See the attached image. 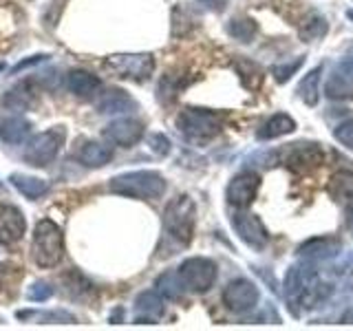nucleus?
Returning <instances> with one entry per match:
<instances>
[{
	"instance_id": "obj_1",
	"label": "nucleus",
	"mask_w": 353,
	"mask_h": 331,
	"mask_svg": "<svg viewBox=\"0 0 353 331\" xmlns=\"http://www.w3.org/2000/svg\"><path fill=\"white\" fill-rule=\"evenodd\" d=\"M331 292V285L320 281L314 263H301L290 268L285 276V301L294 318H301L307 309L323 303Z\"/></svg>"
},
{
	"instance_id": "obj_2",
	"label": "nucleus",
	"mask_w": 353,
	"mask_h": 331,
	"mask_svg": "<svg viewBox=\"0 0 353 331\" xmlns=\"http://www.w3.org/2000/svg\"><path fill=\"white\" fill-rule=\"evenodd\" d=\"M194 221H196V208L194 201L188 194L172 199L163 210V232L165 237L176 243V248L190 245L194 234Z\"/></svg>"
},
{
	"instance_id": "obj_3",
	"label": "nucleus",
	"mask_w": 353,
	"mask_h": 331,
	"mask_svg": "<svg viewBox=\"0 0 353 331\" xmlns=\"http://www.w3.org/2000/svg\"><path fill=\"white\" fill-rule=\"evenodd\" d=\"M33 261L38 268H55L64 257V237L58 223L51 219L38 221L36 230H33V245H31Z\"/></svg>"
},
{
	"instance_id": "obj_4",
	"label": "nucleus",
	"mask_w": 353,
	"mask_h": 331,
	"mask_svg": "<svg viewBox=\"0 0 353 331\" xmlns=\"http://www.w3.org/2000/svg\"><path fill=\"white\" fill-rule=\"evenodd\" d=\"M110 192L124 194L130 199H143V201H150V199H159L165 192V179L154 170H135V172H126L119 174L110 181Z\"/></svg>"
},
{
	"instance_id": "obj_5",
	"label": "nucleus",
	"mask_w": 353,
	"mask_h": 331,
	"mask_svg": "<svg viewBox=\"0 0 353 331\" xmlns=\"http://www.w3.org/2000/svg\"><path fill=\"white\" fill-rule=\"evenodd\" d=\"M176 128L192 143H208L223 130V119L214 110L205 108H185L176 119Z\"/></svg>"
},
{
	"instance_id": "obj_6",
	"label": "nucleus",
	"mask_w": 353,
	"mask_h": 331,
	"mask_svg": "<svg viewBox=\"0 0 353 331\" xmlns=\"http://www.w3.org/2000/svg\"><path fill=\"white\" fill-rule=\"evenodd\" d=\"M104 66L119 77L143 82L154 71V58L150 53H117V55H108L104 60Z\"/></svg>"
},
{
	"instance_id": "obj_7",
	"label": "nucleus",
	"mask_w": 353,
	"mask_h": 331,
	"mask_svg": "<svg viewBox=\"0 0 353 331\" xmlns=\"http://www.w3.org/2000/svg\"><path fill=\"white\" fill-rule=\"evenodd\" d=\"M176 274H179L185 290H190L194 294H203L216 283L219 270L214 261L203 259V257H192L179 265Z\"/></svg>"
},
{
	"instance_id": "obj_8",
	"label": "nucleus",
	"mask_w": 353,
	"mask_h": 331,
	"mask_svg": "<svg viewBox=\"0 0 353 331\" xmlns=\"http://www.w3.org/2000/svg\"><path fill=\"white\" fill-rule=\"evenodd\" d=\"M64 139H66V130L62 126H53L47 132H40V135H36L27 143L25 159L31 166H36V168H44V166L58 157Z\"/></svg>"
},
{
	"instance_id": "obj_9",
	"label": "nucleus",
	"mask_w": 353,
	"mask_h": 331,
	"mask_svg": "<svg viewBox=\"0 0 353 331\" xmlns=\"http://www.w3.org/2000/svg\"><path fill=\"white\" fill-rule=\"evenodd\" d=\"M283 163L290 168L292 172H312L316 170L325 159V152L320 148V143H287V148L281 152Z\"/></svg>"
},
{
	"instance_id": "obj_10",
	"label": "nucleus",
	"mask_w": 353,
	"mask_h": 331,
	"mask_svg": "<svg viewBox=\"0 0 353 331\" xmlns=\"http://www.w3.org/2000/svg\"><path fill=\"white\" fill-rule=\"evenodd\" d=\"M259 287L248 279H236L223 290V305L232 314H248L259 305Z\"/></svg>"
},
{
	"instance_id": "obj_11",
	"label": "nucleus",
	"mask_w": 353,
	"mask_h": 331,
	"mask_svg": "<svg viewBox=\"0 0 353 331\" xmlns=\"http://www.w3.org/2000/svg\"><path fill=\"white\" fill-rule=\"evenodd\" d=\"M259 188H261V177L256 172L245 170V172L236 174L228 185V192H225L228 203L234 208H241V210L250 208L259 194Z\"/></svg>"
},
{
	"instance_id": "obj_12",
	"label": "nucleus",
	"mask_w": 353,
	"mask_h": 331,
	"mask_svg": "<svg viewBox=\"0 0 353 331\" xmlns=\"http://www.w3.org/2000/svg\"><path fill=\"white\" fill-rule=\"evenodd\" d=\"M232 225H234L236 234L243 243H248L250 248L254 250H263L268 245L270 234H268V228L263 225V221L256 214H250V212H239L232 217Z\"/></svg>"
},
{
	"instance_id": "obj_13",
	"label": "nucleus",
	"mask_w": 353,
	"mask_h": 331,
	"mask_svg": "<svg viewBox=\"0 0 353 331\" xmlns=\"http://www.w3.org/2000/svg\"><path fill=\"white\" fill-rule=\"evenodd\" d=\"M342 250V243L334 237H320V239H309L298 248V259L305 263H325L336 259Z\"/></svg>"
},
{
	"instance_id": "obj_14",
	"label": "nucleus",
	"mask_w": 353,
	"mask_h": 331,
	"mask_svg": "<svg viewBox=\"0 0 353 331\" xmlns=\"http://www.w3.org/2000/svg\"><path fill=\"white\" fill-rule=\"evenodd\" d=\"M143 135V126H141V121L137 119H115V121H110V124L104 128V137L108 141H113L115 146H121V148H130V146H135V143L141 139Z\"/></svg>"
},
{
	"instance_id": "obj_15",
	"label": "nucleus",
	"mask_w": 353,
	"mask_h": 331,
	"mask_svg": "<svg viewBox=\"0 0 353 331\" xmlns=\"http://www.w3.org/2000/svg\"><path fill=\"white\" fill-rule=\"evenodd\" d=\"M25 217L14 205H0V243L5 245H14L22 237H25Z\"/></svg>"
},
{
	"instance_id": "obj_16",
	"label": "nucleus",
	"mask_w": 353,
	"mask_h": 331,
	"mask_svg": "<svg viewBox=\"0 0 353 331\" xmlns=\"http://www.w3.org/2000/svg\"><path fill=\"white\" fill-rule=\"evenodd\" d=\"M163 314H165V305L157 292H141L135 298V323L137 325L157 323Z\"/></svg>"
},
{
	"instance_id": "obj_17",
	"label": "nucleus",
	"mask_w": 353,
	"mask_h": 331,
	"mask_svg": "<svg viewBox=\"0 0 353 331\" xmlns=\"http://www.w3.org/2000/svg\"><path fill=\"white\" fill-rule=\"evenodd\" d=\"M66 88L75 95L84 99V102H91V99H95L99 95V88H102V84H99V80L88 71H71L69 75H66Z\"/></svg>"
},
{
	"instance_id": "obj_18",
	"label": "nucleus",
	"mask_w": 353,
	"mask_h": 331,
	"mask_svg": "<svg viewBox=\"0 0 353 331\" xmlns=\"http://www.w3.org/2000/svg\"><path fill=\"white\" fill-rule=\"evenodd\" d=\"M137 108V102L121 88H108L106 93L97 97V110L104 115H117V113H130Z\"/></svg>"
},
{
	"instance_id": "obj_19",
	"label": "nucleus",
	"mask_w": 353,
	"mask_h": 331,
	"mask_svg": "<svg viewBox=\"0 0 353 331\" xmlns=\"http://www.w3.org/2000/svg\"><path fill=\"white\" fill-rule=\"evenodd\" d=\"M77 159H80L88 168H102L110 159H113V148L99 141H86L84 146L77 150Z\"/></svg>"
},
{
	"instance_id": "obj_20",
	"label": "nucleus",
	"mask_w": 353,
	"mask_h": 331,
	"mask_svg": "<svg viewBox=\"0 0 353 331\" xmlns=\"http://www.w3.org/2000/svg\"><path fill=\"white\" fill-rule=\"evenodd\" d=\"M294 130H296V121L290 115H287V113H276V115H272L259 128L256 137L261 141H268V139H276V137L290 135V132H294Z\"/></svg>"
},
{
	"instance_id": "obj_21",
	"label": "nucleus",
	"mask_w": 353,
	"mask_h": 331,
	"mask_svg": "<svg viewBox=\"0 0 353 331\" xmlns=\"http://www.w3.org/2000/svg\"><path fill=\"white\" fill-rule=\"evenodd\" d=\"M31 124L25 117H5L0 121V137L5 143H22L29 135Z\"/></svg>"
},
{
	"instance_id": "obj_22",
	"label": "nucleus",
	"mask_w": 353,
	"mask_h": 331,
	"mask_svg": "<svg viewBox=\"0 0 353 331\" xmlns=\"http://www.w3.org/2000/svg\"><path fill=\"white\" fill-rule=\"evenodd\" d=\"M329 192L338 203H353V172L338 170L329 181Z\"/></svg>"
},
{
	"instance_id": "obj_23",
	"label": "nucleus",
	"mask_w": 353,
	"mask_h": 331,
	"mask_svg": "<svg viewBox=\"0 0 353 331\" xmlns=\"http://www.w3.org/2000/svg\"><path fill=\"white\" fill-rule=\"evenodd\" d=\"M320 77H323V66H316V69L309 71L301 84H298V95L307 104V106H316L320 99Z\"/></svg>"
},
{
	"instance_id": "obj_24",
	"label": "nucleus",
	"mask_w": 353,
	"mask_h": 331,
	"mask_svg": "<svg viewBox=\"0 0 353 331\" xmlns=\"http://www.w3.org/2000/svg\"><path fill=\"white\" fill-rule=\"evenodd\" d=\"M11 183H14L27 199H31V201H36V199H40V197H44V194L49 192L47 181L38 179V177H29V174L14 172V174H11Z\"/></svg>"
},
{
	"instance_id": "obj_25",
	"label": "nucleus",
	"mask_w": 353,
	"mask_h": 331,
	"mask_svg": "<svg viewBox=\"0 0 353 331\" xmlns=\"http://www.w3.org/2000/svg\"><path fill=\"white\" fill-rule=\"evenodd\" d=\"M298 31H301V38L305 42H316V40H323L327 36L329 31V25L323 14H318V11H312L303 22L301 27H298Z\"/></svg>"
},
{
	"instance_id": "obj_26",
	"label": "nucleus",
	"mask_w": 353,
	"mask_h": 331,
	"mask_svg": "<svg viewBox=\"0 0 353 331\" xmlns=\"http://www.w3.org/2000/svg\"><path fill=\"white\" fill-rule=\"evenodd\" d=\"M33 99H36V93H33V86L29 82H22L18 86H14L11 91L5 95L3 104L9 106V108H16V110H25L33 104Z\"/></svg>"
},
{
	"instance_id": "obj_27",
	"label": "nucleus",
	"mask_w": 353,
	"mask_h": 331,
	"mask_svg": "<svg viewBox=\"0 0 353 331\" xmlns=\"http://www.w3.org/2000/svg\"><path fill=\"white\" fill-rule=\"evenodd\" d=\"M154 287H157L159 296L168 298V301H179V298L183 296V290H185L176 272H163L157 279V283H154Z\"/></svg>"
},
{
	"instance_id": "obj_28",
	"label": "nucleus",
	"mask_w": 353,
	"mask_h": 331,
	"mask_svg": "<svg viewBox=\"0 0 353 331\" xmlns=\"http://www.w3.org/2000/svg\"><path fill=\"white\" fill-rule=\"evenodd\" d=\"M228 33L239 42H252L259 33V25L252 18H234L228 25Z\"/></svg>"
},
{
	"instance_id": "obj_29",
	"label": "nucleus",
	"mask_w": 353,
	"mask_h": 331,
	"mask_svg": "<svg viewBox=\"0 0 353 331\" xmlns=\"http://www.w3.org/2000/svg\"><path fill=\"white\" fill-rule=\"evenodd\" d=\"M327 95L331 99H349V97H353V86H351L349 75H345L340 69L331 75V80L327 82Z\"/></svg>"
},
{
	"instance_id": "obj_30",
	"label": "nucleus",
	"mask_w": 353,
	"mask_h": 331,
	"mask_svg": "<svg viewBox=\"0 0 353 331\" xmlns=\"http://www.w3.org/2000/svg\"><path fill=\"white\" fill-rule=\"evenodd\" d=\"M303 64H305V55H301V58H294L290 62H283V64H274L272 66V75L276 77V82H279V84H285V82H290L292 75H296V71L301 69Z\"/></svg>"
},
{
	"instance_id": "obj_31",
	"label": "nucleus",
	"mask_w": 353,
	"mask_h": 331,
	"mask_svg": "<svg viewBox=\"0 0 353 331\" xmlns=\"http://www.w3.org/2000/svg\"><path fill=\"white\" fill-rule=\"evenodd\" d=\"M334 137L345 148L353 150V117H347L345 121H340V124L334 128Z\"/></svg>"
},
{
	"instance_id": "obj_32",
	"label": "nucleus",
	"mask_w": 353,
	"mask_h": 331,
	"mask_svg": "<svg viewBox=\"0 0 353 331\" xmlns=\"http://www.w3.org/2000/svg\"><path fill=\"white\" fill-rule=\"evenodd\" d=\"M53 296V287L49 283H44V281H38V283H33L29 287V292H27V298L33 303H42V301H47V298Z\"/></svg>"
},
{
	"instance_id": "obj_33",
	"label": "nucleus",
	"mask_w": 353,
	"mask_h": 331,
	"mask_svg": "<svg viewBox=\"0 0 353 331\" xmlns=\"http://www.w3.org/2000/svg\"><path fill=\"white\" fill-rule=\"evenodd\" d=\"M239 73H241L243 82H245V84H250V77H254V82H256V84H261V80H263V71L250 60H241L239 62Z\"/></svg>"
},
{
	"instance_id": "obj_34",
	"label": "nucleus",
	"mask_w": 353,
	"mask_h": 331,
	"mask_svg": "<svg viewBox=\"0 0 353 331\" xmlns=\"http://www.w3.org/2000/svg\"><path fill=\"white\" fill-rule=\"evenodd\" d=\"M148 143H150V150L154 154H159V157H163V154L170 152V141L165 135H161V132H154V135H150Z\"/></svg>"
},
{
	"instance_id": "obj_35",
	"label": "nucleus",
	"mask_w": 353,
	"mask_h": 331,
	"mask_svg": "<svg viewBox=\"0 0 353 331\" xmlns=\"http://www.w3.org/2000/svg\"><path fill=\"white\" fill-rule=\"evenodd\" d=\"M47 58H49V55H44V53L31 55V58L22 60V62H18V64L14 66V73H20L22 69H29V66H33V64H40V62H44V60H47Z\"/></svg>"
},
{
	"instance_id": "obj_36",
	"label": "nucleus",
	"mask_w": 353,
	"mask_h": 331,
	"mask_svg": "<svg viewBox=\"0 0 353 331\" xmlns=\"http://www.w3.org/2000/svg\"><path fill=\"white\" fill-rule=\"evenodd\" d=\"M347 225L353 232V203H349V210H347Z\"/></svg>"
},
{
	"instance_id": "obj_37",
	"label": "nucleus",
	"mask_w": 353,
	"mask_h": 331,
	"mask_svg": "<svg viewBox=\"0 0 353 331\" xmlns=\"http://www.w3.org/2000/svg\"><path fill=\"white\" fill-rule=\"evenodd\" d=\"M5 69V62H0V71H3Z\"/></svg>"
},
{
	"instance_id": "obj_38",
	"label": "nucleus",
	"mask_w": 353,
	"mask_h": 331,
	"mask_svg": "<svg viewBox=\"0 0 353 331\" xmlns=\"http://www.w3.org/2000/svg\"><path fill=\"white\" fill-rule=\"evenodd\" d=\"M347 16H349V18L353 20V11H349V14H347Z\"/></svg>"
}]
</instances>
